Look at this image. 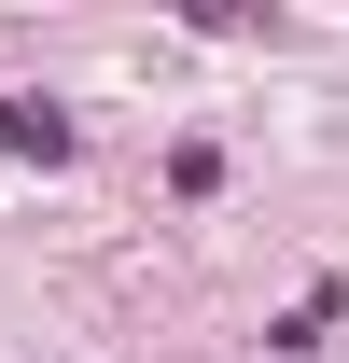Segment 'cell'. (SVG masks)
I'll return each instance as SVG.
<instances>
[{
	"label": "cell",
	"instance_id": "1",
	"mask_svg": "<svg viewBox=\"0 0 349 363\" xmlns=\"http://www.w3.org/2000/svg\"><path fill=\"white\" fill-rule=\"evenodd\" d=\"M0 154H43V168H56V154H70V112H43V98H0Z\"/></svg>",
	"mask_w": 349,
	"mask_h": 363
}]
</instances>
